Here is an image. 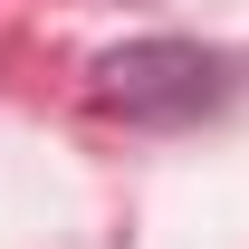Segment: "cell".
<instances>
[{"instance_id":"cell-1","label":"cell","mask_w":249,"mask_h":249,"mask_svg":"<svg viewBox=\"0 0 249 249\" xmlns=\"http://www.w3.org/2000/svg\"><path fill=\"white\" fill-rule=\"evenodd\" d=\"M230 96H240V58L211 48V38H124V48H106L87 67V106L96 115L154 124V134L220 115Z\"/></svg>"}]
</instances>
